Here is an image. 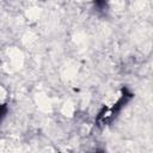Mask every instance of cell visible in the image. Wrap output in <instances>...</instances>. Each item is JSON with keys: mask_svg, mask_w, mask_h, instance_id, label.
Returning a JSON list of instances; mask_svg holds the SVG:
<instances>
[{"mask_svg": "<svg viewBox=\"0 0 153 153\" xmlns=\"http://www.w3.org/2000/svg\"><path fill=\"white\" fill-rule=\"evenodd\" d=\"M5 97H6V92H5V90L2 87H0V103H2V100L5 99Z\"/></svg>", "mask_w": 153, "mask_h": 153, "instance_id": "6da1fadb", "label": "cell"}]
</instances>
